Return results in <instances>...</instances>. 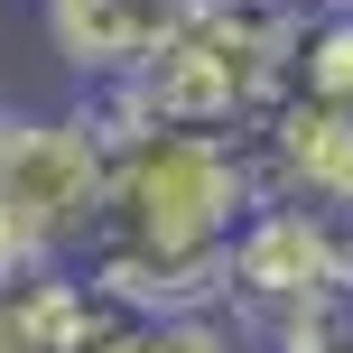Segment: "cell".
Returning <instances> with one entry per match:
<instances>
[{
	"mask_svg": "<svg viewBox=\"0 0 353 353\" xmlns=\"http://www.w3.org/2000/svg\"><path fill=\"white\" fill-rule=\"evenodd\" d=\"M103 214V130L84 112L0 121V270L74 261Z\"/></svg>",
	"mask_w": 353,
	"mask_h": 353,
	"instance_id": "obj_2",
	"label": "cell"
},
{
	"mask_svg": "<svg viewBox=\"0 0 353 353\" xmlns=\"http://www.w3.org/2000/svg\"><path fill=\"white\" fill-rule=\"evenodd\" d=\"M251 205H261V176H251L242 130L121 121L103 130V214H93L74 270L121 316L223 307V251Z\"/></svg>",
	"mask_w": 353,
	"mask_h": 353,
	"instance_id": "obj_1",
	"label": "cell"
},
{
	"mask_svg": "<svg viewBox=\"0 0 353 353\" xmlns=\"http://www.w3.org/2000/svg\"><path fill=\"white\" fill-rule=\"evenodd\" d=\"M251 335H261V353H353V279L335 270L325 288H307L298 307H279Z\"/></svg>",
	"mask_w": 353,
	"mask_h": 353,
	"instance_id": "obj_8",
	"label": "cell"
},
{
	"mask_svg": "<svg viewBox=\"0 0 353 353\" xmlns=\"http://www.w3.org/2000/svg\"><path fill=\"white\" fill-rule=\"evenodd\" d=\"M121 307L74 261H10L0 270V353H103Z\"/></svg>",
	"mask_w": 353,
	"mask_h": 353,
	"instance_id": "obj_4",
	"label": "cell"
},
{
	"mask_svg": "<svg viewBox=\"0 0 353 353\" xmlns=\"http://www.w3.org/2000/svg\"><path fill=\"white\" fill-rule=\"evenodd\" d=\"M195 0H37L47 19V47L65 56V74L84 93H112L168 47V28L186 19Z\"/></svg>",
	"mask_w": 353,
	"mask_h": 353,
	"instance_id": "obj_5",
	"label": "cell"
},
{
	"mask_svg": "<svg viewBox=\"0 0 353 353\" xmlns=\"http://www.w3.org/2000/svg\"><path fill=\"white\" fill-rule=\"evenodd\" d=\"M103 353H261V335L232 307H176V316H121Z\"/></svg>",
	"mask_w": 353,
	"mask_h": 353,
	"instance_id": "obj_7",
	"label": "cell"
},
{
	"mask_svg": "<svg viewBox=\"0 0 353 353\" xmlns=\"http://www.w3.org/2000/svg\"><path fill=\"white\" fill-rule=\"evenodd\" d=\"M0 121H10V112H0Z\"/></svg>",
	"mask_w": 353,
	"mask_h": 353,
	"instance_id": "obj_10",
	"label": "cell"
},
{
	"mask_svg": "<svg viewBox=\"0 0 353 353\" xmlns=\"http://www.w3.org/2000/svg\"><path fill=\"white\" fill-rule=\"evenodd\" d=\"M279 93H298V103H353V19L325 0V10H307L298 28H288L279 47Z\"/></svg>",
	"mask_w": 353,
	"mask_h": 353,
	"instance_id": "obj_6",
	"label": "cell"
},
{
	"mask_svg": "<svg viewBox=\"0 0 353 353\" xmlns=\"http://www.w3.org/2000/svg\"><path fill=\"white\" fill-rule=\"evenodd\" d=\"M344 270V251H335V223L325 214H307V205H251L242 214V232H232V251H223V307L242 325H270L279 307H298L307 288H325Z\"/></svg>",
	"mask_w": 353,
	"mask_h": 353,
	"instance_id": "obj_3",
	"label": "cell"
},
{
	"mask_svg": "<svg viewBox=\"0 0 353 353\" xmlns=\"http://www.w3.org/2000/svg\"><path fill=\"white\" fill-rule=\"evenodd\" d=\"M335 10H344V19H353V0H335Z\"/></svg>",
	"mask_w": 353,
	"mask_h": 353,
	"instance_id": "obj_9",
	"label": "cell"
}]
</instances>
